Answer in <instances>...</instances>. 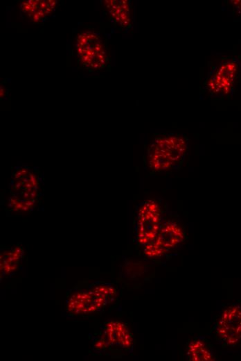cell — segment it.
I'll use <instances>...</instances> for the list:
<instances>
[{"mask_svg": "<svg viewBox=\"0 0 241 361\" xmlns=\"http://www.w3.org/2000/svg\"><path fill=\"white\" fill-rule=\"evenodd\" d=\"M188 142L181 134L155 136L147 148L146 163L154 172L166 171L180 165L188 153Z\"/></svg>", "mask_w": 241, "mask_h": 361, "instance_id": "cell-1", "label": "cell"}, {"mask_svg": "<svg viewBox=\"0 0 241 361\" xmlns=\"http://www.w3.org/2000/svg\"><path fill=\"white\" fill-rule=\"evenodd\" d=\"M43 176L39 169L26 165L15 167L9 185L8 208L12 210H31L42 196Z\"/></svg>", "mask_w": 241, "mask_h": 361, "instance_id": "cell-2", "label": "cell"}, {"mask_svg": "<svg viewBox=\"0 0 241 361\" xmlns=\"http://www.w3.org/2000/svg\"><path fill=\"white\" fill-rule=\"evenodd\" d=\"M241 81V63L237 58H223L210 69L204 88L211 96L223 99L230 97Z\"/></svg>", "mask_w": 241, "mask_h": 361, "instance_id": "cell-3", "label": "cell"}, {"mask_svg": "<svg viewBox=\"0 0 241 361\" xmlns=\"http://www.w3.org/2000/svg\"><path fill=\"white\" fill-rule=\"evenodd\" d=\"M75 56L80 67L88 72L106 69L109 65L107 41L93 31H83L76 37Z\"/></svg>", "mask_w": 241, "mask_h": 361, "instance_id": "cell-4", "label": "cell"}, {"mask_svg": "<svg viewBox=\"0 0 241 361\" xmlns=\"http://www.w3.org/2000/svg\"><path fill=\"white\" fill-rule=\"evenodd\" d=\"M163 222V209L157 199H148L137 207L134 235L136 242L143 247L157 237Z\"/></svg>", "mask_w": 241, "mask_h": 361, "instance_id": "cell-5", "label": "cell"}, {"mask_svg": "<svg viewBox=\"0 0 241 361\" xmlns=\"http://www.w3.org/2000/svg\"><path fill=\"white\" fill-rule=\"evenodd\" d=\"M185 239L181 226L174 221H163L156 238L143 246L148 258H160L177 247Z\"/></svg>", "mask_w": 241, "mask_h": 361, "instance_id": "cell-6", "label": "cell"}, {"mask_svg": "<svg viewBox=\"0 0 241 361\" xmlns=\"http://www.w3.org/2000/svg\"><path fill=\"white\" fill-rule=\"evenodd\" d=\"M215 333L220 341L229 346L241 340V305L233 304L222 312Z\"/></svg>", "mask_w": 241, "mask_h": 361, "instance_id": "cell-7", "label": "cell"}, {"mask_svg": "<svg viewBox=\"0 0 241 361\" xmlns=\"http://www.w3.org/2000/svg\"><path fill=\"white\" fill-rule=\"evenodd\" d=\"M104 12L112 25L120 31H127L132 26V7L127 0L102 1Z\"/></svg>", "mask_w": 241, "mask_h": 361, "instance_id": "cell-8", "label": "cell"}, {"mask_svg": "<svg viewBox=\"0 0 241 361\" xmlns=\"http://www.w3.org/2000/svg\"><path fill=\"white\" fill-rule=\"evenodd\" d=\"M57 1H24L20 4L21 13L35 23L45 21L55 10Z\"/></svg>", "mask_w": 241, "mask_h": 361, "instance_id": "cell-9", "label": "cell"}, {"mask_svg": "<svg viewBox=\"0 0 241 361\" xmlns=\"http://www.w3.org/2000/svg\"><path fill=\"white\" fill-rule=\"evenodd\" d=\"M105 334L109 344L119 346L124 349H127L132 344V336L127 327L119 321L107 324Z\"/></svg>", "mask_w": 241, "mask_h": 361, "instance_id": "cell-10", "label": "cell"}, {"mask_svg": "<svg viewBox=\"0 0 241 361\" xmlns=\"http://www.w3.org/2000/svg\"><path fill=\"white\" fill-rule=\"evenodd\" d=\"M188 360L190 361H213L215 357L211 349L200 337L192 340L187 347Z\"/></svg>", "mask_w": 241, "mask_h": 361, "instance_id": "cell-11", "label": "cell"}, {"mask_svg": "<svg viewBox=\"0 0 241 361\" xmlns=\"http://www.w3.org/2000/svg\"><path fill=\"white\" fill-rule=\"evenodd\" d=\"M229 2L233 13L241 15V1H230Z\"/></svg>", "mask_w": 241, "mask_h": 361, "instance_id": "cell-12", "label": "cell"}, {"mask_svg": "<svg viewBox=\"0 0 241 361\" xmlns=\"http://www.w3.org/2000/svg\"><path fill=\"white\" fill-rule=\"evenodd\" d=\"M238 60H240V63H241V54H240V56Z\"/></svg>", "mask_w": 241, "mask_h": 361, "instance_id": "cell-13", "label": "cell"}]
</instances>
